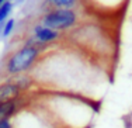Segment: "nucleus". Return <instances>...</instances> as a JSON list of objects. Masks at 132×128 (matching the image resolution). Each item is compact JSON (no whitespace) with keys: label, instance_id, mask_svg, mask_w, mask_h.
<instances>
[{"label":"nucleus","instance_id":"obj_2","mask_svg":"<svg viewBox=\"0 0 132 128\" xmlns=\"http://www.w3.org/2000/svg\"><path fill=\"white\" fill-rule=\"evenodd\" d=\"M30 100L44 108L58 128H90L98 110L97 101L72 93L37 90Z\"/></svg>","mask_w":132,"mask_h":128},{"label":"nucleus","instance_id":"obj_13","mask_svg":"<svg viewBox=\"0 0 132 128\" xmlns=\"http://www.w3.org/2000/svg\"><path fill=\"white\" fill-rule=\"evenodd\" d=\"M14 26H15V20L14 18H10V20H7L4 24H3V30H2V37H9L11 33H13L14 30Z\"/></svg>","mask_w":132,"mask_h":128},{"label":"nucleus","instance_id":"obj_1","mask_svg":"<svg viewBox=\"0 0 132 128\" xmlns=\"http://www.w3.org/2000/svg\"><path fill=\"white\" fill-rule=\"evenodd\" d=\"M100 73V63H94L89 55L52 52L39 59L31 76L38 90L72 93L97 101L98 93L96 90L104 86Z\"/></svg>","mask_w":132,"mask_h":128},{"label":"nucleus","instance_id":"obj_6","mask_svg":"<svg viewBox=\"0 0 132 128\" xmlns=\"http://www.w3.org/2000/svg\"><path fill=\"white\" fill-rule=\"evenodd\" d=\"M87 10L98 15H114L124 10L128 0H81Z\"/></svg>","mask_w":132,"mask_h":128},{"label":"nucleus","instance_id":"obj_11","mask_svg":"<svg viewBox=\"0 0 132 128\" xmlns=\"http://www.w3.org/2000/svg\"><path fill=\"white\" fill-rule=\"evenodd\" d=\"M81 0H45V6L49 9H75Z\"/></svg>","mask_w":132,"mask_h":128},{"label":"nucleus","instance_id":"obj_8","mask_svg":"<svg viewBox=\"0 0 132 128\" xmlns=\"http://www.w3.org/2000/svg\"><path fill=\"white\" fill-rule=\"evenodd\" d=\"M27 99L20 97L14 100H9V101H2L0 103V123L6 120H11L14 114L26 104Z\"/></svg>","mask_w":132,"mask_h":128},{"label":"nucleus","instance_id":"obj_4","mask_svg":"<svg viewBox=\"0 0 132 128\" xmlns=\"http://www.w3.org/2000/svg\"><path fill=\"white\" fill-rule=\"evenodd\" d=\"M42 49L32 45H23L7 58L4 63V72L7 76H18L32 70L41 59Z\"/></svg>","mask_w":132,"mask_h":128},{"label":"nucleus","instance_id":"obj_9","mask_svg":"<svg viewBox=\"0 0 132 128\" xmlns=\"http://www.w3.org/2000/svg\"><path fill=\"white\" fill-rule=\"evenodd\" d=\"M20 97H24V93L20 90V87L15 85L13 79H7L3 83H0V103L20 99Z\"/></svg>","mask_w":132,"mask_h":128},{"label":"nucleus","instance_id":"obj_12","mask_svg":"<svg viewBox=\"0 0 132 128\" xmlns=\"http://www.w3.org/2000/svg\"><path fill=\"white\" fill-rule=\"evenodd\" d=\"M11 11H13V2L11 0H7L4 4L0 6V26L7 21L9 15L11 14Z\"/></svg>","mask_w":132,"mask_h":128},{"label":"nucleus","instance_id":"obj_10","mask_svg":"<svg viewBox=\"0 0 132 128\" xmlns=\"http://www.w3.org/2000/svg\"><path fill=\"white\" fill-rule=\"evenodd\" d=\"M13 80L15 82V85L20 87V90L23 93H27L30 90H32V87H35V83H34V79L31 75H18V76H14Z\"/></svg>","mask_w":132,"mask_h":128},{"label":"nucleus","instance_id":"obj_7","mask_svg":"<svg viewBox=\"0 0 132 128\" xmlns=\"http://www.w3.org/2000/svg\"><path fill=\"white\" fill-rule=\"evenodd\" d=\"M32 37L39 44L49 46L51 44L56 42L59 38H61V33L52 30V28H48V27H45L41 23H38V24H35V26L32 27Z\"/></svg>","mask_w":132,"mask_h":128},{"label":"nucleus","instance_id":"obj_5","mask_svg":"<svg viewBox=\"0 0 132 128\" xmlns=\"http://www.w3.org/2000/svg\"><path fill=\"white\" fill-rule=\"evenodd\" d=\"M39 23L59 33L69 31L79 24V13L75 9H49Z\"/></svg>","mask_w":132,"mask_h":128},{"label":"nucleus","instance_id":"obj_3","mask_svg":"<svg viewBox=\"0 0 132 128\" xmlns=\"http://www.w3.org/2000/svg\"><path fill=\"white\" fill-rule=\"evenodd\" d=\"M13 128H58L44 108L27 99L26 104L11 118Z\"/></svg>","mask_w":132,"mask_h":128},{"label":"nucleus","instance_id":"obj_14","mask_svg":"<svg viewBox=\"0 0 132 128\" xmlns=\"http://www.w3.org/2000/svg\"><path fill=\"white\" fill-rule=\"evenodd\" d=\"M0 128H13L11 127V120H6L0 123Z\"/></svg>","mask_w":132,"mask_h":128},{"label":"nucleus","instance_id":"obj_16","mask_svg":"<svg viewBox=\"0 0 132 128\" xmlns=\"http://www.w3.org/2000/svg\"><path fill=\"white\" fill-rule=\"evenodd\" d=\"M21 2H24V0H18V3H21Z\"/></svg>","mask_w":132,"mask_h":128},{"label":"nucleus","instance_id":"obj_15","mask_svg":"<svg viewBox=\"0 0 132 128\" xmlns=\"http://www.w3.org/2000/svg\"><path fill=\"white\" fill-rule=\"evenodd\" d=\"M6 2H7V0H0V6H2V4H4Z\"/></svg>","mask_w":132,"mask_h":128}]
</instances>
